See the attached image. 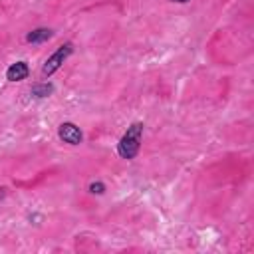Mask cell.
I'll list each match as a JSON object with an SVG mask.
<instances>
[{
    "mask_svg": "<svg viewBox=\"0 0 254 254\" xmlns=\"http://www.w3.org/2000/svg\"><path fill=\"white\" fill-rule=\"evenodd\" d=\"M141 137H143V123H133L131 127H127V131L123 133V137L117 143V153L123 159H133L139 153L141 147Z\"/></svg>",
    "mask_w": 254,
    "mask_h": 254,
    "instance_id": "cell-1",
    "label": "cell"
},
{
    "mask_svg": "<svg viewBox=\"0 0 254 254\" xmlns=\"http://www.w3.org/2000/svg\"><path fill=\"white\" fill-rule=\"evenodd\" d=\"M71 52H73V46L67 42V44H64V46H60L48 60H46V64L42 65V75L44 77H50L54 71H58L60 69V65L71 56Z\"/></svg>",
    "mask_w": 254,
    "mask_h": 254,
    "instance_id": "cell-2",
    "label": "cell"
},
{
    "mask_svg": "<svg viewBox=\"0 0 254 254\" xmlns=\"http://www.w3.org/2000/svg\"><path fill=\"white\" fill-rule=\"evenodd\" d=\"M58 135L64 143H69V145H79L83 139V135L75 123H62L58 129Z\"/></svg>",
    "mask_w": 254,
    "mask_h": 254,
    "instance_id": "cell-3",
    "label": "cell"
},
{
    "mask_svg": "<svg viewBox=\"0 0 254 254\" xmlns=\"http://www.w3.org/2000/svg\"><path fill=\"white\" fill-rule=\"evenodd\" d=\"M28 73H30L28 64H26V62H16V64H12V65L6 69V79H8V81H22V79L28 77Z\"/></svg>",
    "mask_w": 254,
    "mask_h": 254,
    "instance_id": "cell-4",
    "label": "cell"
},
{
    "mask_svg": "<svg viewBox=\"0 0 254 254\" xmlns=\"http://www.w3.org/2000/svg\"><path fill=\"white\" fill-rule=\"evenodd\" d=\"M52 34H54V32H52L50 28H38V30H32V32L26 36V42H30V44H40V42L50 40Z\"/></svg>",
    "mask_w": 254,
    "mask_h": 254,
    "instance_id": "cell-5",
    "label": "cell"
},
{
    "mask_svg": "<svg viewBox=\"0 0 254 254\" xmlns=\"http://www.w3.org/2000/svg\"><path fill=\"white\" fill-rule=\"evenodd\" d=\"M52 91H54V85L52 83H36L32 87V95L34 97H48Z\"/></svg>",
    "mask_w": 254,
    "mask_h": 254,
    "instance_id": "cell-6",
    "label": "cell"
},
{
    "mask_svg": "<svg viewBox=\"0 0 254 254\" xmlns=\"http://www.w3.org/2000/svg\"><path fill=\"white\" fill-rule=\"evenodd\" d=\"M105 190V185L103 183H91L89 185V192H93V194H101Z\"/></svg>",
    "mask_w": 254,
    "mask_h": 254,
    "instance_id": "cell-7",
    "label": "cell"
},
{
    "mask_svg": "<svg viewBox=\"0 0 254 254\" xmlns=\"http://www.w3.org/2000/svg\"><path fill=\"white\" fill-rule=\"evenodd\" d=\"M173 2H181V4H185V2H189V0H173Z\"/></svg>",
    "mask_w": 254,
    "mask_h": 254,
    "instance_id": "cell-8",
    "label": "cell"
}]
</instances>
